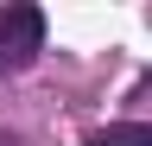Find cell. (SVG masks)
Segmentation results:
<instances>
[{
  "label": "cell",
  "instance_id": "cell-2",
  "mask_svg": "<svg viewBox=\"0 0 152 146\" xmlns=\"http://www.w3.org/2000/svg\"><path fill=\"white\" fill-rule=\"evenodd\" d=\"M95 146H152V121H114V127H102Z\"/></svg>",
  "mask_w": 152,
  "mask_h": 146
},
{
  "label": "cell",
  "instance_id": "cell-3",
  "mask_svg": "<svg viewBox=\"0 0 152 146\" xmlns=\"http://www.w3.org/2000/svg\"><path fill=\"white\" fill-rule=\"evenodd\" d=\"M0 70H7V64H0Z\"/></svg>",
  "mask_w": 152,
  "mask_h": 146
},
{
  "label": "cell",
  "instance_id": "cell-1",
  "mask_svg": "<svg viewBox=\"0 0 152 146\" xmlns=\"http://www.w3.org/2000/svg\"><path fill=\"white\" fill-rule=\"evenodd\" d=\"M38 45H45V19H38V7H7V13H0V64H7V70L32 64Z\"/></svg>",
  "mask_w": 152,
  "mask_h": 146
}]
</instances>
